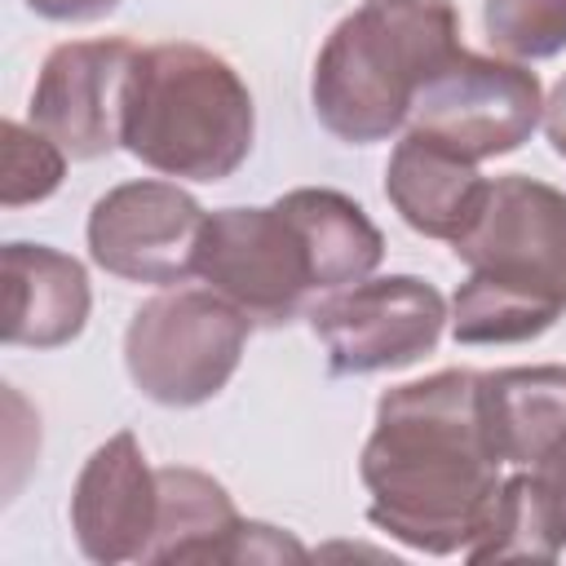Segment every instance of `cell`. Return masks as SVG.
<instances>
[{
	"mask_svg": "<svg viewBox=\"0 0 566 566\" xmlns=\"http://www.w3.org/2000/svg\"><path fill=\"white\" fill-rule=\"evenodd\" d=\"M486 40L509 57H553L566 49V0H486Z\"/></svg>",
	"mask_w": 566,
	"mask_h": 566,
	"instance_id": "obj_18",
	"label": "cell"
},
{
	"mask_svg": "<svg viewBox=\"0 0 566 566\" xmlns=\"http://www.w3.org/2000/svg\"><path fill=\"white\" fill-rule=\"evenodd\" d=\"M455 53L451 0H363L314 62V115L340 142H380L407 124L420 84Z\"/></svg>",
	"mask_w": 566,
	"mask_h": 566,
	"instance_id": "obj_3",
	"label": "cell"
},
{
	"mask_svg": "<svg viewBox=\"0 0 566 566\" xmlns=\"http://www.w3.org/2000/svg\"><path fill=\"white\" fill-rule=\"evenodd\" d=\"M248 318L212 287H177L146 301L124 336L133 385L164 407H195L226 389L239 367Z\"/></svg>",
	"mask_w": 566,
	"mask_h": 566,
	"instance_id": "obj_6",
	"label": "cell"
},
{
	"mask_svg": "<svg viewBox=\"0 0 566 566\" xmlns=\"http://www.w3.org/2000/svg\"><path fill=\"white\" fill-rule=\"evenodd\" d=\"M4 340L31 349H57L80 336L88 318V279L75 256L40 243H9L0 256Z\"/></svg>",
	"mask_w": 566,
	"mask_h": 566,
	"instance_id": "obj_13",
	"label": "cell"
},
{
	"mask_svg": "<svg viewBox=\"0 0 566 566\" xmlns=\"http://www.w3.org/2000/svg\"><path fill=\"white\" fill-rule=\"evenodd\" d=\"M203 208L168 181H128L93 203L88 252L102 270L133 283H181L195 274Z\"/></svg>",
	"mask_w": 566,
	"mask_h": 566,
	"instance_id": "obj_10",
	"label": "cell"
},
{
	"mask_svg": "<svg viewBox=\"0 0 566 566\" xmlns=\"http://www.w3.org/2000/svg\"><path fill=\"white\" fill-rule=\"evenodd\" d=\"M195 274L248 323H292L323 287L318 252L287 199L270 208H221L208 217Z\"/></svg>",
	"mask_w": 566,
	"mask_h": 566,
	"instance_id": "obj_5",
	"label": "cell"
},
{
	"mask_svg": "<svg viewBox=\"0 0 566 566\" xmlns=\"http://www.w3.org/2000/svg\"><path fill=\"white\" fill-rule=\"evenodd\" d=\"M469 265L451 332L464 345H513L548 332L566 310V195L500 177L473 226L451 243Z\"/></svg>",
	"mask_w": 566,
	"mask_h": 566,
	"instance_id": "obj_2",
	"label": "cell"
},
{
	"mask_svg": "<svg viewBox=\"0 0 566 566\" xmlns=\"http://www.w3.org/2000/svg\"><path fill=\"white\" fill-rule=\"evenodd\" d=\"M159 517L142 562H305V548L274 526L243 522L230 495L199 469H155Z\"/></svg>",
	"mask_w": 566,
	"mask_h": 566,
	"instance_id": "obj_11",
	"label": "cell"
},
{
	"mask_svg": "<svg viewBox=\"0 0 566 566\" xmlns=\"http://www.w3.org/2000/svg\"><path fill=\"white\" fill-rule=\"evenodd\" d=\"M35 13L53 18V22H88V18H102L111 13L119 0H27Z\"/></svg>",
	"mask_w": 566,
	"mask_h": 566,
	"instance_id": "obj_20",
	"label": "cell"
},
{
	"mask_svg": "<svg viewBox=\"0 0 566 566\" xmlns=\"http://www.w3.org/2000/svg\"><path fill=\"white\" fill-rule=\"evenodd\" d=\"M482 376L438 371L398 385L376 407L363 447L371 526L420 553H455L478 539L500 495V455L482 424Z\"/></svg>",
	"mask_w": 566,
	"mask_h": 566,
	"instance_id": "obj_1",
	"label": "cell"
},
{
	"mask_svg": "<svg viewBox=\"0 0 566 566\" xmlns=\"http://www.w3.org/2000/svg\"><path fill=\"white\" fill-rule=\"evenodd\" d=\"M544 115L535 71L460 49L411 97L407 124L464 159L517 150Z\"/></svg>",
	"mask_w": 566,
	"mask_h": 566,
	"instance_id": "obj_7",
	"label": "cell"
},
{
	"mask_svg": "<svg viewBox=\"0 0 566 566\" xmlns=\"http://www.w3.org/2000/svg\"><path fill=\"white\" fill-rule=\"evenodd\" d=\"M133 40H75L49 53L31 93V119L71 159L111 155L124 142V97L137 62Z\"/></svg>",
	"mask_w": 566,
	"mask_h": 566,
	"instance_id": "obj_9",
	"label": "cell"
},
{
	"mask_svg": "<svg viewBox=\"0 0 566 566\" xmlns=\"http://www.w3.org/2000/svg\"><path fill=\"white\" fill-rule=\"evenodd\" d=\"M62 159L66 155L53 137H44L40 128L27 133L18 119H9L0 142V199L9 208L49 199L62 181Z\"/></svg>",
	"mask_w": 566,
	"mask_h": 566,
	"instance_id": "obj_19",
	"label": "cell"
},
{
	"mask_svg": "<svg viewBox=\"0 0 566 566\" xmlns=\"http://www.w3.org/2000/svg\"><path fill=\"white\" fill-rule=\"evenodd\" d=\"M544 133H548V142H553V150L566 159V75L557 80V88H553V97L544 102Z\"/></svg>",
	"mask_w": 566,
	"mask_h": 566,
	"instance_id": "obj_21",
	"label": "cell"
},
{
	"mask_svg": "<svg viewBox=\"0 0 566 566\" xmlns=\"http://www.w3.org/2000/svg\"><path fill=\"white\" fill-rule=\"evenodd\" d=\"M566 548V447L500 482L469 562H553Z\"/></svg>",
	"mask_w": 566,
	"mask_h": 566,
	"instance_id": "obj_16",
	"label": "cell"
},
{
	"mask_svg": "<svg viewBox=\"0 0 566 566\" xmlns=\"http://www.w3.org/2000/svg\"><path fill=\"white\" fill-rule=\"evenodd\" d=\"M486 186L491 181L478 172L473 159L438 146L416 128L398 142L385 168V195L398 208V217L411 230L429 239H451V243L473 226L486 199Z\"/></svg>",
	"mask_w": 566,
	"mask_h": 566,
	"instance_id": "obj_14",
	"label": "cell"
},
{
	"mask_svg": "<svg viewBox=\"0 0 566 566\" xmlns=\"http://www.w3.org/2000/svg\"><path fill=\"white\" fill-rule=\"evenodd\" d=\"M159 517V478L146 469L137 438L124 429L102 442L80 469L71 495V526L93 562H128L146 557Z\"/></svg>",
	"mask_w": 566,
	"mask_h": 566,
	"instance_id": "obj_12",
	"label": "cell"
},
{
	"mask_svg": "<svg viewBox=\"0 0 566 566\" xmlns=\"http://www.w3.org/2000/svg\"><path fill=\"white\" fill-rule=\"evenodd\" d=\"M124 146L155 172L221 181L252 150V97L226 57L181 40L150 44L128 75Z\"/></svg>",
	"mask_w": 566,
	"mask_h": 566,
	"instance_id": "obj_4",
	"label": "cell"
},
{
	"mask_svg": "<svg viewBox=\"0 0 566 566\" xmlns=\"http://www.w3.org/2000/svg\"><path fill=\"white\" fill-rule=\"evenodd\" d=\"M283 199L292 203V212L301 217V226L318 252L323 287L336 292L345 283H363L380 265L385 239L354 199H345L340 190H314V186L292 190Z\"/></svg>",
	"mask_w": 566,
	"mask_h": 566,
	"instance_id": "obj_17",
	"label": "cell"
},
{
	"mask_svg": "<svg viewBox=\"0 0 566 566\" xmlns=\"http://www.w3.org/2000/svg\"><path fill=\"white\" fill-rule=\"evenodd\" d=\"M500 464L535 469L566 447V367H509L478 380Z\"/></svg>",
	"mask_w": 566,
	"mask_h": 566,
	"instance_id": "obj_15",
	"label": "cell"
},
{
	"mask_svg": "<svg viewBox=\"0 0 566 566\" xmlns=\"http://www.w3.org/2000/svg\"><path fill=\"white\" fill-rule=\"evenodd\" d=\"M442 323H447V305L438 287L411 274L336 287L310 310V327L327 345L332 376L407 367L438 345Z\"/></svg>",
	"mask_w": 566,
	"mask_h": 566,
	"instance_id": "obj_8",
	"label": "cell"
}]
</instances>
